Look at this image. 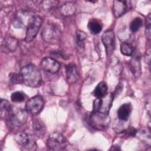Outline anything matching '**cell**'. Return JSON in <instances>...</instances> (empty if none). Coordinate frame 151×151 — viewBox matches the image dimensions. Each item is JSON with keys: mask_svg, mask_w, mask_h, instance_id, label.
Wrapping results in <instances>:
<instances>
[{"mask_svg": "<svg viewBox=\"0 0 151 151\" xmlns=\"http://www.w3.org/2000/svg\"><path fill=\"white\" fill-rule=\"evenodd\" d=\"M19 74L23 83L31 87H38L42 82L41 74L39 69L33 64H29L22 67Z\"/></svg>", "mask_w": 151, "mask_h": 151, "instance_id": "obj_1", "label": "cell"}, {"mask_svg": "<svg viewBox=\"0 0 151 151\" xmlns=\"http://www.w3.org/2000/svg\"><path fill=\"white\" fill-rule=\"evenodd\" d=\"M27 111L21 108H12L6 117V125L11 131L21 128L27 120Z\"/></svg>", "mask_w": 151, "mask_h": 151, "instance_id": "obj_2", "label": "cell"}, {"mask_svg": "<svg viewBox=\"0 0 151 151\" xmlns=\"http://www.w3.org/2000/svg\"><path fill=\"white\" fill-rule=\"evenodd\" d=\"M110 122L108 114L94 111L90 114L88 117L89 125L97 130L104 131L107 129Z\"/></svg>", "mask_w": 151, "mask_h": 151, "instance_id": "obj_3", "label": "cell"}, {"mask_svg": "<svg viewBox=\"0 0 151 151\" xmlns=\"http://www.w3.org/2000/svg\"><path fill=\"white\" fill-rule=\"evenodd\" d=\"M41 36L46 42L50 44H56L60 40L61 31L57 25L48 23L44 26L41 32Z\"/></svg>", "mask_w": 151, "mask_h": 151, "instance_id": "obj_4", "label": "cell"}, {"mask_svg": "<svg viewBox=\"0 0 151 151\" xmlns=\"http://www.w3.org/2000/svg\"><path fill=\"white\" fill-rule=\"evenodd\" d=\"M15 140L23 150L34 151L37 149L36 140L34 136L26 132L18 133L15 134Z\"/></svg>", "mask_w": 151, "mask_h": 151, "instance_id": "obj_5", "label": "cell"}, {"mask_svg": "<svg viewBox=\"0 0 151 151\" xmlns=\"http://www.w3.org/2000/svg\"><path fill=\"white\" fill-rule=\"evenodd\" d=\"M68 145L66 138L60 133L54 132L51 133L47 140V147L52 150H64Z\"/></svg>", "mask_w": 151, "mask_h": 151, "instance_id": "obj_6", "label": "cell"}, {"mask_svg": "<svg viewBox=\"0 0 151 151\" xmlns=\"http://www.w3.org/2000/svg\"><path fill=\"white\" fill-rule=\"evenodd\" d=\"M114 97L113 93H107L102 98H97L93 101V111L108 114Z\"/></svg>", "mask_w": 151, "mask_h": 151, "instance_id": "obj_7", "label": "cell"}, {"mask_svg": "<svg viewBox=\"0 0 151 151\" xmlns=\"http://www.w3.org/2000/svg\"><path fill=\"white\" fill-rule=\"evenodd\" d=\"M42 24V19L38 16L36 15L32 17L29 21L25 38V41L27 42L32 41L36 37Z\"/></svg>", "mask_w": 151, "mask_h": 151, "instance_id": "obj_8", "label": "cell"}, {"mask_svg": "<svg viewBox=\"0 0 151 151\" xmlns=\"http://www.w3.org/2000/svg\"><path fill=\"white\" fill-rule=\"evenodd\" d=\"M44 100L41 96L37 95L29 99L26 103V110L32 115L38 114L42 109Z\"/></svg>", "mask_w": 151, "mask_h": 151, "instance_id": "obj_9", "label": "cell"}, {"mask_svg": "<svg viewBox=\"0 0 151 151\" xmlns=\"http://www.w3.org/2000/svg\"><path fill=\"white\" fill-rule=\"evenodd\" d=\"M102 41L105 47L107 56H110L115 48V38L112 29L106 31L102 35Z\"/></svg>", "mask_w": 151, "mask_h": 151, "instance_id": "obj_10", "label": "cell"}, {"mask_svg": "<svg viewBox=\"0 0 151 151\" xmlns=\"http://www.w3.org/2000/svg\"><path fill=\"white\" fill-rule=\"evenodd\" d=\"M40 65L44 70L51 74L57 73L60 68L58 62L54 58L48 57L44 58L41 60Z\"/></svg>", "mask_w": 151, "mask_h": 151, "instance_id": "obj_11", "label": "cell"}, {"mask_svg": "<svg viewBox=\"0 0 151 151\" xmlns=\"http://www.w3.org/2000/svg\"><path fill=\"white\" fill-rule=\"evenodd\" d=\"M18 46V40L12 37H8L4 39L1 43V50L4 53L12 52Z\"/></svg>", "mask_w": 151, "mask_h": 151, "instance_id": "obj_12", "label": "cell"}, {"mask_svg": "<svg viewBox=\"0 0 151 151\" xmlns=\"http://www.w3.org/2000/svg\"><path fill=\"white\" fill-rule=\"evenodd\" d=\"M65 69L67 82L70 85L76 83L80 77L77 67L74 64H70L65 66Z\"/></svg>", "mask_w": 151, "mask_h": 151, "instance_id": "obj_13", "label": "cell"}, {"mask_svg": "<svg viewBox=\"0 0 151 151\" xmlns=\"http://www.w3.org/2000/svg\"><path fill=\"white\" fill-rule=\"evenodd\" d=\"M130 1H114L113 2V11L114 16L119 18L123 15L127 11Z\"/></svg>", "mask_w": 151, "mask_h": 151, "instance_id": "obj_14", "label": "cell"}, {"mask_svg": "<svg viewBox=\"0 0 151 151\" xmlns=\"http://www.w3.org/2000/svg\"><path fill=\"white\" fill-rule=\"evenodd\" d=\"M132 106L130 103H124L117 110L118 119L121 121H127L131 114Z\"/></svg>", "mask_w": 151, "mask_h": 151, "instance_id": "obj_15", "label": "cell"}, {"mask_svg": "<svg viewBox=\"0 0 151 151\" xmlns=\"http://www.w3.org/2000/svg\"><path fill=\"white\" fill-rule=\"evenodd\" d=\"M32 130L34 134L39 137L42 138L46 133V127L44 122L39 119H34L32 122Z\"/></svg>", "mask_w": 151, "mask_h": 151, "instance_id": "obj_16", "label": "cell"}, {"mask_svg": "<svg viewBox=\"0 0 151 151\" xmlns=\"http://www.w3.org/2000/svg\"><path fill=\"white\" fill-rule=\"evenodd\" d=\"M130 70L135 77H138L141 74V65L140 58L138 56H135L132 58L129 61Z\"/></svg>", "mask_w": 151, "mask_h": 151, "instance_id": "obj_17", "label": "cell"}, {"mask_svg": "<svg viewBox=\"0 0 151 151\" xmlns=\"http://www.w3.org/2000/svg\"><path fill=\"white\" fill-rule=\"evenodd\" d=\"M76 11V7L75 4L71 2H67L63 4L60 7V12L62 15L68 17L71 16L75 14Z\"/></svg>", "mask_w": 151, "mask_h": 151, "instance_id": "obj_18", "label": "cell"}, {"mask_svg": "<svg viewBox=\"0 0 151 151\" xmlns=\"http://www.w3.org/2000/svg\"><path fill=\"white\" fill-rule=\"evenodd\" d=\"M108 87L106 83L104 81L99 83L94 90L93 94L96 98H102L108 93Z\"/></svg>", "mask_w": 151, "mask_h": 151, "instance_id": "obj_19", "label": "cell"}, {"mask_svg": "<svg viewBox=\"0 0 151 151\" xmlns=\"http://www.w3.org/2000/svg\"><path fill=\"white\" fill-rule=\"evenodd\" d=\"M102 24L96 19H91L88 23V28L93 34H97L102 29Z\"/></svg>", "mask_w": 151, "mask_h": 151, "instance_id": "obj_20", "label": "cell"}, {"mask_svg": "<svg viewBox=\"0 0 151 151\" xmlns=\"http://www.w3.org/2000/svg\"><path fill=\"white\" fill-rule=\"evenodd\" d=\"M117 35L120 40H121L122 42L130 43V41L132 40V38H134L133 32H132L130 29L128 31L126 28L120 29L117 33Z\"/></svg>", "mask_w": 151, "mask_h": 151, "instance_id": "obj_21", "label": "cell"}, {"mask_svg": "<svg viewBox=\"0 0 151 151\" xmlns=\"http://www.w3.org/2000/svg\"><path fill=\"white\" fill-rule=\"evenodd\" d=\"M139 138L146 145L150 146V130L149 129L142 128L136 133Z\"/></svg>", "mask_w": 151, "mask_h": 151, "instance_id": "obj_22", "label": "cell"}, {"mask_svg": "<svg viewBox=\"0 0 151 151\" xmlns=\"http://www.w3.org/2000/svg\"><path fill=\"white\" fill-rule=\"evenodd\" d=\"M1 117L2 118L3 117H6L9 111L11 110L12 109L11 105L10 104L9 102L7 101L6 100L4 99H1Z\"/></svg>", "mask_w": 151, "mask_h": 151, "instance_id": "obj_23", "label": "cell"}, {"mask_svg": "<svg viewBox=\"0 0 151 151\" xmlns=\"http://www.w3.org/2000/svg\"><path fill=\"white\" fill-rule=\"evenodd\" d=\"M87 38L86 32L81 30H77L76 32V42L77 45L81 48L84 47V41Z\"/></svg>", "mask_w": 151, "mask_h": 151, "instance_id": "obj_24", "label": "cell"}, {"mask_svg": "<svg viewBox=\"0 0 151 151\" xmlns=\"http://www.w3.org/2000/svg\"><path fill=\"white\" fill-rule=\"evenodd\" d=\"M133 51V46L130 43L122 42L120 44V51L124 55L130 56L132 55Z\"/></svg>", "mask_w": 151, "mask_h": 151, "instance_id": "obj_25", "label": "cell"}, {"mask_svg": "<svg viewBox=\"0 0 151 151\" xmlns=\"http://www.w3.org/2000/svg\"><path fill=\"white\" fill-rule=\"evenodd\" d=\"M143 21L140 17H136L130 22L129 26V29L132 32H135L137 31L142 26Z\"/></svg>", "mask_w": 151, "mask_h": 151, "instance_id": "obj_26", "label": "cell"}, {"mask_svg": "<svg viewBox=\"0 0 151 151\" xmlns=\"http://www.w3.org/2000/svg\"><path fill=\"white\" fill-rule=\"evenodd\" d=\"M25 96L21 91H15L12 93L11 99L13 102H21L25 100Z\"/></svg>", "mask_w": 151, "mask_h": 151, "instance_id": "obj_27", "label": "cell"}, {"mask_svg": "<svg viewBox=\"0 0 151 151\" xmlns=\"http://www.w3.org/2000/svg\"><path fill=\"white\" fill-rule=\"evenodd\" d=\"M150 24H151V15H150V14H149L146 17V29H145L146 38L149 40H150V37H151V30H150V27H150Z\"/></svg>", "mask_w": 151, "mask_h": 151, "instance_id": "obj_28", "label": "cell"}, {"mask_svg": "<svg viewBox=\"0 0 151 151\" xmlns=\"http://www.w3.org/2000/svg\"><path fill=\"white\" fill-rule=\"evenodd\" d=\"M9 81L12 84H18L23 83L21 76L20 74H12V75L10 76Z\"/></svg>", "mask_w": 151, "mask_h": 151, "instance_id": "obj_29", "label": "cell"}, {"mask_svg": "<svg viewBox=\"0 0 151 151\" xmlns=\"http://www.w3.org/2000/svg\"><path fill=\"white\" fill-rule=\"evenodd\" d=\"M124 132L126 136L133 137L136 136L137 130L133 127H127V129H126Z\"/></svg>", "mask_w": 151, "mask_h": 151, "instance_id": "obj_30", "label": "cell"}, {"mask_svg": "<svg viewBox=\"0 0 151 151\" xmlns=\"http://www.w3.org/2000/svg\"><path fill=\"white\" fill-rule=\"evenodd\" d=\"M123 84H122V83H119V84H117V87H116L113 93V94L114 97L116 95L119 94L122 92V90H123Z\"/></svg>", "mask_w": 151, "mask_h": 151, "instance_id": "obj_31", "label": "cell"}, {"mask_svg": "<svg viewBox=\"0 0 151 151\" xmlns=\"http://www.w3.org/2000/svg\"><path fill=\"white\" fill-rule=\"evenodd\" d=\"M22 21L19 18H15L14 19L13 25L16 28H21L22 27Z\"/></svg>", "mask_w": 151, "mask_h": 151, "instance_id": "obj_32", "label": "cell"}, {"mask_svg": "<svg viewBox=\"0 0 151 151\" xmlns=\"http://www.w3.org/2000/svg\"><path fill=\"white\" fill-rule=\"evenodd\" d=\"M150 95H148V97H146L145 105H146V110H147L149 114H150Z\"/></svg>", "mask_w": 151, "mask_h": 151, "instance_id": "obj_33", "label": "cell"}, {"mask_svg": "<svg viewBox=\"0 0 151 151\" xmlns=\"http://www.w3.org/2000/svg\"><path fill=\"white\" fill-rule=\"evenodd\" d=\"M146 63L149 64V65H150V48H149L146 51Z\"/></svg>", "mask_w": 151, "mask_h": 151, "instance_id": "obj_34", "label": "cell"}, {"mask_svg": "<svg viewBox=\"0 0 151 151\" xmlns=\"http://www.w3.org/2000/svg\"><path fill=\"white\" fill-rule=\"evenodd\" d=\"M110 150H120V148L119 146H113L111 147V148L110 149Z\"/></svg>", "mask_w": 151, "mask_h": 151, "instance_id": "obj_35", "label": "cell"}]
</instances>
